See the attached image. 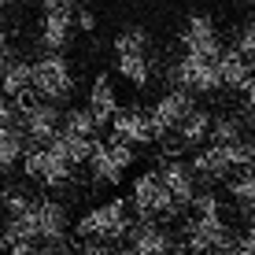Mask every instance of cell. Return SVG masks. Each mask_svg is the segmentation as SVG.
<instances>
[{"label":"cell","instance_id":"14","mask_svg":"<svg viewBox=\"0 0 255 255\" xmlns=\"http://www.w3.org/2000/svg\"><path fill=\"white\" fill-rule=\"evenodd\" d=\"M70 33H74V7L45 11V19H41V45H45V52H63L70 45Z\"/></svg>","mask_w":255,"mask_h":255},{"label":"cell","instance_id":"38","mask_svg":"<svg viewBox=\"0 0 255 255\" xmlns=\"http://www.w3.org/2000/svg\"><path fill=\"white\" fill-rule=\"evenodd\" d=\"M248 85H255V59L248 63Z\"/></svg>","mask_w":255,"mask_h":255},{"label":"cell","instance_id":"5","mask_svg":"<svg viewBox=\"0 0 255 255\" xmlns=\"http://www.w3.org/2000/svg\"><path fill=\"white\" fill-rule=\"evenodd\" d=\"M15 111H19V126L22 133L33 140V144H48L52 137L63 129V115H59L56 104L48 100H37V96H22V100H15Z\"/></svg>","mask_w":255,"mask_h":255},{"label":"cell","instance_id":"27","mask_svg":"<svg viewBox=\"0 0 255 255\" xmlns=\"http://www.w3.org/2000/svg\"><path fill=\"white\" fill-rule=\"evenodd\" d=\"M192 215L196 218H215V215H222V200L215 196V192H200L196 189V196H192Z\"/></svg>","mask_w":255,"mask_h":255},{"label":"cell","instance_id":"30","mask_svg":"<svg viewBox=\"0 0 255 255\" xmlns=\"http://www.w3.org/2000/svg\"><path fill=\"white\" fill-rule=\"evenodd\" d=\"M218 255H255V233H244V237H233Z\"/></svg>","mask_w":255,"mask_h":255},{"label":"cell","instance_id":"6","mask_svg":"<svg viewBox=\"0 0 255 255\" xmlns=\"http://www.w3.org/2000/svg\"><path fill=\"white\" fill-rule=\"evenodd\" d=\"M19 166H22V174L30 181H41V185H48V189H67L70 181H74V166H70L67 159H59L48 144L26 148Z\"/></svg>","mask_w":255,"mask_h":255},{"label":"cell","instance_id":"15","mask_svg":"<svg viewBox=\"0 0 255 255\" xmlns=\"http://www.w3.org/2000/svg\"><path fill=\"white\" fill-rule=\"evenodd\" d=\"M192 174H196L200 181H226L233 174V163H230V155H226V148L222 144H207V148H196V155H192Z\"/></svg>","mask_w":255,"mask_h":255},{"label":"cell","instance_id":"26","mask_svg":"<svg viewBox=\"0 0 255 255\" xmlns=\"http://www.w3.org/2000/svg\"><path fill=\"white\" fill-rule=\"evenodd\" d=\"M244 137V122L233 115H222L211 122V144H237Z\"/></svg>","mask_w":255,"mask_h":255},{"label":"cell","instance_id":"25","mask_svg":"<svg viewBox=\"0 0 255 255\" xmlns=\"http://www.w3.org/2000/svg\"><path fill=\"white\" fill-rule=\"evenodd\" d=\"M63 129L74 133V137H85V140H96V133H100V126H96L89 108H70L63 115Z\"/></svg>","mask_w":255,"mask_h":255},{"label":"cell","instance_id":"8","mask_svg":"<svg viewBox=\"0 0 255 255\" xmlns=\"http://www.w3.org/2000/svg\"><path fill=\"white\" fill-rule=\"evenodd\" d=\"M181 48L185 56H200V59H218L222 52V37H218V26L207 11H192L189 22L181 26Z\"/></svg>","mask_w":255,"mask_h":255},{"label":"cell","instance_id":"21","mask_svg":"<svg viewBox=\"0 0 255 255\" xmlns=\"http://www.w3.org/2000/svg\"><path fill=\"white\" fill-rule=\"evenodd\" d=\"M115 70L133 89H144L155 74V63H152V56H115Z\"/></svg>","mask_w":255,"mask_h":255},{"label":"cell","instance_id":"35","mask_svg":"<svg viewBox=\"0 0 255 255\" xmlns=\"http://www.w3.org/2000/svg\"><path fill=\"white\" fill-rule=\"evenodd\" d=\"M41 4H45V11H56V7H70L67 0H41Z\"/></svg>","mask_w":255,"mask_h":255},{"label":"cell","instance_id":"32","mask_svg":"<svg viewBox=\"0 0 255 255\" xmlns=\"http://www.w3.org/2000/svg\"><path fill=\"white\" fill-rule=\"evenodd\" d=\"M82 255H129V248H119V244H104V241H89L82 248Z\"/></svg>","mask_w":255,"mask_h":255},{"label":"cell","instance_id":"11","mask_svg":"<svg viewBox=\"0 0 255 255\" xmlns=\"http://www.w3.org/2000/svg\"><path fill=\"white\" fill-rule=\"evenodd\" d=\"M111 137L115 140H126V144H155V129H152V119H148V111H137V108H119L115 119H111Z\"/></svg>","mask_w":255,"mask_h":255},{"label":"cell","instance_id":"12","mask_svg":"<svg viewBox=\"0 0 255 255\" xmlns=\"http://www.w3.org/2000/svg\"><path fill=\"white\" fill-rule=\"evenodd\" d=\"M155 170H159L166 192L174 196V204L189 207L192 196H196V174H192V166H189L185 159H159V166H155Z\"/></svg>","mask_w":255,"mask_h":255},{"label":"cell","instance_id":"13","mask_svg":"<svg viewBox=\"0 0 255 255\" xmlns=\"http://www.w3.org/2000/svg\"><path fill=\"white\" fill-rule=\"evenodd\" d=\"M126 241H129V255H166L174 248V237L155 222H133Z\"/></svg>","mask_w":255,"mask_h":255},{"label":"cell","instance_id":"31","mask_svg":"<svg viewBox=\"0 0 255 255\" xmlns=\"http://www.w3.org/2000/svg\"><path fill=\"white\" fill-rule=\"evenodd\" d=\"M7 255H59V244H15Z\"/></svg>","mask_w":255,"mask_h":255},{"label":"cell","instance_id":"18","mask_svg":"<svg viewBox=\"0 0 255 255\" xmlns=\"http://www.w3.org/2000/svg\"><path fill=\"white\" fill-rule=\"evenodd\" d=\"M0 89H4L7 100H22V96L33 93V63L26 59H11L7 70L0 74Z\"/></svg>","mask_w":255,"mask_h":255},{"label":"cell","instance_id":"3","mask_svg":"<svg viewBox=\"0 0 255 255\" xmlns=\"http://www.w3.org/2000/svg\"><path fill=\"white\" fill-rule=\"evenodd\" d=\"M33 93H37V100H48V104L70 100V93H74V70H70L63 52H45L33 63Z\"/></svg>","mask_w":255,"mask_h":255},{"label":"cell","instance_id":"37","mask_svg":"<svg viewBox=\"0 0 255 255\" xmlns=\"http://www.w3.org/2000/svg\"><path fill=\"white\" fill-rule=\"evenodd\" d=\"M166 255H189V248H185V244H174V248L166 252Z\"/></svg>","mask_w":255,"mask_h":255},{"label":"cell","instance_id":"22","mask_svg":"<svg viewBox=\"0 0 255 255\" xmlns=\"http://www.w3.org/2000/svg\"><path fill=\"white\" fill-rule=\"evenodd\" d=\"M115 56H152V37L144 26H126L115 37Z\"/></svg>","mask_w":255,"mask_h":255},{"label":"cell","instance_id":"2","mask_svg":"<svg viewBox=\"0 0 255 255\" xmlns=\"http://www.w3.org/2000/svg\"><path fill=\"white\" fill-rule=\"evenodd\" d=\"M133 230V218H129V200H108V204L85 211L78 218V237L82 241H104V244H119L122 237H129Z\"/></svg>","mask_w":255,"mask_h":255},{"label":"cell","instance_id":"7","mask_svg":"<svg viewBox=\"0 0 255 255\" xmlns=\"http://www.w3.org/2000/svg\"><path fill=\"white\" fill-rule=\"evenodd\" d=\"M170 82L174 89H185V93H218L222 82H218V67L215 59H200V56H181L178 63L170 67Z\"/></svg>","mask_w":255,"mask_h":255},{"label":"cell","instance_id":"10","mask_svg":"<svg viewBox=\"0 0 255 255\" xmlns=\"http://www.w3.org/2000/svg\"><path fill=\"white\" fill-rule=\"evenodd\" d=\"M230 241H233V233H230V226L222 222V215H215V218H196L192 215L185 222V248L189 252H222Z\"/></svg>","mask_w":255,"mask_h":255},{"label":"cell","instance_id":"39","mask_svg":"<svg viewBox=\"0 0 255 255\" xmlns=\"http://www.w3.org/2000/svg\"><path fill=\"white\" fill-rule=\"evenodd\" d=\"M67 4H70V7H85L89 0H67Z\"/></svg>","mask_w":255,"mask_h":255},{"label":"cell","instance_id":"40","mask_svg":"<svg viewBox=\"0 0 255 255\" xmlns=\"http://www.w3.org/2000/svg\"><path fill=\"white\" fill-rule=\"evenodd\" d=\"M15 4H22V0H0V7H15Z\"/></svg>","mask_w":255,"mask_h":255},{"label":"cell","instance_id":"20","mask_svg":"<svg viewBox=\"0 0 255 255\" xmlns=\"http://www.w3.org/2000/svg\"><path fill=\"white\" fill-rule=\"evenodd\" d=\"M93 144H96V140L74 137V133H67V129H59V133L48 140V148L59 155V159H67L70 166H82V163H89V155H93Z\"/></svg>","mask_w":255,"mask_h":255},{"label":"cell","instance_id":"24","mask_svg":"<svg viewBox=\"0 0 255 255\" xmlns=\"http://www.w3.org/2000/svg\"><path fill=\"white\" fill-rule=\"evenodd\" d=\"M230 196L237 200L241 207H252L255 204V163H248V166H241V170H233L230 174Z\"/></svg>","mask_w":255,"mask_h":255},{"label":"cell","instance_id":"9","mask_svg":"<svg viewBox=\"0 0 255 255\" xmlns=\"http://www.w3.org/2000/svg\"><path fill=\"white\" fill-rule=\"evenodd\" d=\"M196 108V100H192V93L185 89H170V93H163L159 100L152 104V111H148V119H152V129H155V137H170L174 129L185 122V115Z\"/></svg>","mask_w":255,"mask_h":255},{"label":"cell","instance_id":"19","mask_svg":"<svg viewBox=\"0 0 255 255\" xmlns=\"http://www.w3.org/2000/svg\"><path fill=\"white\" fill-rule=\"evenodd\" d=\"M215 67H218V82H222L226 89H244V85H248V59L237 48H222L218 59H215Z\"/></svg>","mask_w":255,"mask_h":255},{"label":"cell","instance_id":"36","mask_svg":"<svg viewBox=\"0 0 255 255\" xmlns=\"http://www.w3.org/2000/svg\"><path fill=\"white\" fill-rule=\"evenodd\" d=\"M244 215H248V233H255V204L244 207Z\"/></svg>","mask_w":255,"mask_h":255},{"label":"cell","instance_id":"41","mask_svg":"<svg viewBox=\"0 0 255 255\" xmlns=\"http://www.w3.org/2000/svg\"><path fill=\"white\" fill-rule=\"evenodd\" d=\"M189 255H218V252H189Z\"/></svg>","mask_w":255,"mask_h":255},{"label":"cell","instance_id":"4","mask_svg":"<svg viewBox=\"0 0 255 255\" xmlns=\"http://www.w3.org/2000/svg\"><path fill=\"white\" fill-rule=\"evenodd\" d=\"M89 174L96 185H119L122 174L133 166V144H126V140H96L93 144V155H89Z\"/></svg>","mask_w":255,"mask_h":255},{"label":"cell","instance_id":"1","mask_svg":"<svg viewBox=\"0 0 255 255\" xmlns=\"http://www.w3.org/2000/svg\"><path fill=\"white\" fill-rule=\"evenodd\" d=\"M129 207L137 211V218L140 222H174V218L181 215V204H174V196L166 192L163 185V178H159V170H144V174H137V181H133V189H129Z\"/></svg>","mask_w":255,"mask_h":255},{"label":"cell","instance_id":"17","mask_svg":"<svg viewBox=\"0 0 255 255\" xmlns=\"http://www.w3.org/2000/svg\"><path fill=\"white\" fill-rule=\"evenodd\" d=\"M211 122H215V119H211L204 108H192L189 115H185V122H181L170 137L178 140L181 148H200L204 140H211Z\"/></svg>","mask_w":255,"mask_h":255},{"label":"cell","instance_id":"33","mask_svg":"<svg viewBox=\"0 0 255 255\" xmlns=\"http://www.w3.org/2000/svg\"><path fill=\"white\" fill-rule=\"evenodd\" d=\"M74 26H78V30H85V33H93L96 30V15L89 11V7H78V11H74Z\"/></svg>","mask_w":255,"mask_h":255},{"label":"cell","instance_id":"23","mask_svg":"<svg viewBox=\"0 0 255 255\" xmlns=\"http://www.w3.org/2000/svg\"><path fill=\"white\" fill-rule=\"evenodd\" d=\"M26 155V133L22 126H11L0 133V170H15Z\"/></svg>","mask_w":255,"mask_h":255},{"label":"cell","instance_id":"29","mask_svg":"<svg viewBox=\"0 0 255 255\" xmlns=\"http://www.w3.org/2000/svg\"><path fill=\"white\" fill-rule=\"evenodd\" d=\"M33 204V196H26L22 189H7L4 192V211H7V218H15V215H22L26 207Z\"/></svg>","mask_w":255,"mask_h":255},{"label":"cell","instance_id":"28","mask_svg":"<svg viewBox=\"0 0 255 255\" xmlns=\"http://www.w3.org/2000/svg\"><path fill=\"white\" fill-rule=\"evenodd\" d=\"M233 48L241 52V56L248 59V63L255 59V22H244L241 30H237V37H233Z\"/></svg>","mask_w":255,"mask_h":255},{"label":"cell","instance_id":"16","mask_svg":"<svg viewBox=\"0 0 255 255\" xmlns=\"http://www.w3.org/2000/svg\"><path fill=\"white\" fill-rule=\"evenodd\" d=\"M89 111L96 119V126H111V119H115L119 111V93H115V82H111L108 74H96L93 85H89Z\"/></svg>","mask_w":255,"mask_h":255},{"label":"cell","instance_id":"34","mask_svg":"<svg viewBox=\"0 0 255 255\" xmlns=\"http://www.w3.org/2000/svg\"><path fill=\"white\" fill-rule=\"evenodd\" d=\"M7 63H11V41H7V33L0 30V74L7 70Z\"/></svg>","mask_w":255,"mask_h":255}]
</instances>
